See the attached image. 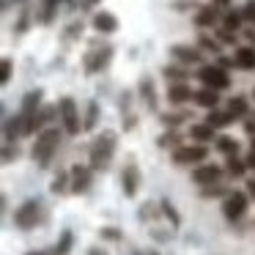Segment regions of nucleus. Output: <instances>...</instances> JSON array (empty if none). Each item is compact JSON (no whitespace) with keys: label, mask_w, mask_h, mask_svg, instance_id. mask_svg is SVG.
Listing matches in <instances>:
<instances>
[{"label":"nucleus","mask_w":255,"mask_h":255,"mask_svg":"<svg viewBox=\"0 0 255 255\" xmlns=\"http://www.w3.org/2000/svg\"><path fill=\"white\" fill-rule=\"evenodd\" d=\"M121 187H124V195H127V198H134V195H137V187H140V170H137L134 165H127V167H124Z\"/></svg>","instance_id":"obj_11"},{"label":"nucleus","mask_w":255,"mask_h":255,"mask_svg":"<svg viewBox=\"0 0 255 255\" xmlns=\"http://www.w3.org/2000/svg\"><path fill=\"white\" fill-rule=\"evenodd\" d=\"M156 143H159V148H167V145H173V151H176V148H181V137H178L176 132H170V134H162V137L156 140Z\"/></svg>","instance_id":"obj_28"},{"label":"nucleus","mask_w":255,"mask_h":255,"mask_svg":"<svg viewBox=\"0 0 255 255\" xmlns=\"http://www.w3.org/2000/svg\"><path fill=\"white\" fill-rule=\"evenodd\" d=\"M148 255H156V253H148Z\"/></svg>","instance_id":"obj_51"},{"label":"nucleus","mask_w":255,"mask_h":255,"mask_svg":"<svg viewBox=\"0 0 255 255\" xmlns=\"http://www.w3.org/2000/svg\"><path fill=\"white\" fill-rule=\"evenodd\" d=\"M39 211L41 209H39V203H36V200H25V203L14 211V225L22 228V231L36 228V222H39Z\"/></svg>","instance_id":"obj_5"},{"label":"nucleus","mask_w":255,"mask_h":255,"mask_svg":"<svg viewBox=\"0 0 255 255\" xmlns=\"http://www.w3.org/2000/svg\"><path fill=\"white\" fill-rule=\"evenodd\" d=\"M253 94H255V91H253Z\"/></svg>","instance_id":"obj_52"},{"label":"nucleus","mask_w":255,"mask_h":255,"mask_svg":"<svg viewBox=\"0 0 255 255\" xmlns=\"http://www.w3.org/2000/svg\"><path fill=\"white\" fill-rule=\"evenodd\" d=\"M140 96H143V102H145L148 110H156V88H154V80L151 77L140 80Z\"/></svg>","instance_id":"obj_19"},{"label":"nucleus","mask_w":255,"mask_h":255,"mask_svg":"<svg viewBox=\"0 0 255 255\" xmlns=\"http://www.w3.org/2000/svg\"><path fill=\"white\" fill-rule=\"evenodd\" d=\"M170 55L176 58L181 66H195V63L203 61V50H200V47H189V44H173Z\"/></svg>","instance_id":"obj_7"},{"label":"nucleus","mask_w":255,"mask_h":255,"mask_svg":"<svg viewBox=\"0 0 255 255\" xmlns=\"http://www.w3.org/2000/svg\"><path fill=\"white\" fill-rule=\"evenodd\" d=\"M162 211H165V214L170 217V222H173V225H178V222H181V220H178V214H176V209H173V206L167 203V200H162Z\"/></svg>","instance_id":"obj_37"},{"label":"nucleus","mask_w":255,"mask_h":255,"mask_svg":"<svg viewBox=\"0 0 255 255\" xmlns=\"http://www.w3.org/2000/svg\"><path fill=\"white\" fill-rule=\"evenodd\" d=\"M247 192H250V198H255V178H250V181H247Z\"/></svg>","instance_id":"obj_43"},{"label":"nucleus","mask_w":255,"mask_h":255,"mask_svg":"<svg viewBox=\"0 0 255 255\" xmlns=\"http://www.w3.org/2000/svg\"><path fill=\"white\" fill-rule=\"evenodd\" d=\"M244 211H247V195H242V192L228 195L225 203H222V214H225L228 220H239Z\"/></svg>","instance_id":"obj_8"},{"label":"nucleus","mask_w":255,"mask_h":255,"mask_svg":"<svg viewBox=\"0 0 255 255\" xmlns=\"http://www.w3.org/2000/svg\"><path fill=\"white\" fill-rule=\"evenodd\" d=\"M189 137L195 140V143H209L211 137H214V127H209V124H195V127H189Z\"/></svg>","instance_id":"obj_21"},{"label":"nucleus","mask_w":255,"mask_h":255,"mask_svg":"<svg viewBox=\"0 0 255 255\" xmlns=\"http://www.w3.org/2000/svg\"><path fill=\"white\" fill-rule=\"evenodd\" d=\"M167 99H170L173 105H184V102L195 99V91L189 88L187 83H173L170 88H167Z\"/></svg>","instance_id":"obj_15"},{"label":"nucleus","mask_w":255,"mask_h":255,"mask_svg":"<svg viewBox=\"0 0 255 255\" xmlns=\"http://www.w3.org/2000/svg\"><path fill=\"white\" fill-rule=\"evenodd\" d=\"M116 143H118V137H116V132H110V129H105V132L94 140V145H91V167H94V170H105V167L113 162Z\"/></svg>","instance_id":"obj_1"},{"label":"nucleus","mask_w":255,"mask_h":255,"mask_svg":"<svg viewBox=\"0 0 255 255\" xmlns=\"http://www.w3.org/2000/svg\"><path fill=\"white\" fill-rule=\"evenodd\" d=\"M228 173L233 178H242L244 176V162H239L236 156H228Z\"/></svg>","instance_id":"obj_29"},{"label":"nucleus","mask_w":255,"mask_h":255,"mask_svg":"<svg viewBox=\"0 0 255 255\" xmlns=\"http://www.w3.org/2000/svg\"><path fill=\"white\" fill-rule=\"evenodd\" d=\"M96 116H99V107L91 102V105H88V118H85V129H94L96 127Z\"/></svg>","instance_id":"obj_31"},{"label":"nucleus","mask_w":255,"mask_h":255,"mask_svg":"<svg viewBox=\"0 0 255 255\" xmlns=\"http://www.w3.org/2000/svg\"><path fill=\"white\" fill-rule=\"evenodd\" d=\"M198 47H200V50H206V52H211V55H220V50H222L220 41H214L211 36H206V33L198 36Z\"/></svg>","instance_id":"obj_25"},{"label":"nucleus","mask_w":255,"mask_h":255,"mask_svg":"<svg viewBox=\"0 0 255 255\" xmlns=\"http://www.w3.org/2000/svg\"><path fill=\"white\" fill-rule=\"evenodd\" d=\"M217 66L228 69V66H236V61H231V58H220V63H217Z\"/></svg>","instance_id":"obj_42"},{"label":"nucleus","mask_w":255,"mask_h":255,"mask_svg":"<svg viewBox=\"0 0 255 255\" xmlns=\"http://www.w3.org/2000/svg\"><path fill=\"white\" fill-rule=\"evenodd\" d=\"M94 28L99 30V33H116V30H118L116 14H110V11H96V14H94Z\"/></svg>","instance_id":"obj_14"},{"label":"nucleus","mask_w":255,"mask_h":255,"mask_svg":"<svg viewBox=\"0 0 255 255\" xmlns=\"http://www.w3.org/2000/svg\"><path fill=\"white\" fill-rule=\"evenodd\" d=\"M247 39H250V41H255V30H250V33H247Z\"/></svg>","instance_id":"obj_46"},{"label":"nucleus","mask_w":255,"mask_h":255,"mask_svg":"<svg viewBox=\"0 0 255 255\" xmlns=\"http://www.w3.org/2000/svg\"><path fill=\"white\" fill-rule=\"evenodd\" d=\"M242 11H244V19H250V22H255V0H247V6H244Z\"/></svg>","instance_id":"obj_39"},{"label":"nucleus","mask_w":255,"mask_h":255,"mask_svg":"<svg viewBox=\"0 0 255 255\" xmlns=\"http://www.w3.org/2000/svg\"><path fill=\"white\" fill-rule=\"evenodd\" d=\"M11 80V58H3V72H0V83L6 85Z\"/></svg>","instance_id":"obj_35"},{"label":"nucleus","mask_w":255,"mask_h":255,"mask_svg":"<svg viewBox=\"0 0 255 255\" xmlns=\"http://www.w3.org/2000/svg\"><path fill=\"white\" fill-rule=\"evenodd\" d=\"M162 74H165L167 80H173V83H184V80H187V72H184L181 66H165Z\"/></svg>","instance_id":"obj_27"},{"label":"nucleus","mask_w":255,"mask_h":255,"mask_svg":"<svg viewBox=\"0 0 255 255\" xmlns=\"http://www.w3.org/2000/svg\"><path fill=\"white\" fill-rule=\"evenodd\" d=\"M247 110H250V105H247L244 96H233V99L228 102V113H231L233 118H244V116H247Z\"/></svg>","instance_id":"obj_24"},{"label":"nucleus","mask_w":255,"mask_h":255,"mask_svg":"<svg viewBox=\"0 0 255 255\" xmlns=\"http://www.w3.org/2000/svg\"><path fill=\"white\" fill-rule=\"evenodd\" d=\"M244 132H247V134H253V137H255V118L244 121Z\"/></svg>","instance_id":"obj_41"},{"label":"nucleus","mask_w":255,"mask_h":255,"mask_svg":"<svg viewBox=\"0 0 255 255\" xmlns=\"http://www.w3.org/2000/svg\"><path fill=\"white\" fill-rule=\"evenodd\" d=\"M66 3H69V6H72V8H74V6H77V3H80V0H66Z\"/></svg>","instance_id":"obj_47"},{"label":"nucleus","mask_w":255,"mask_h":255,"mask_svg":"<svg viewBox=\"0 0 255 255\" xmlns=\"http://www.w3.org/2000/svg\"><path fill=\"white\" fill-rule=\"evenodd\" d=\"M85 3H88V6H94V3H99V0H85Z\"/></svg>","instance_id":"obj_48"},{"label":"nucleus","mask_w":255,"mask_h":255,"mask_svg":"<svg viewBox=\"0 0 255 255\" xmlns=\"http://www.w3.org/2000/svg\"><path fill=\"white\" fill-rule=\"evenodd\" d=\"M88 255H107V253H105L102 247H91V250H88Z\"/></svg>","instance_id":"obj_44"},{"label":"nucleus","mask_w":255,"mask_h":255,"mask_svg":"<svg viewBox=\"0 0 255 255\" xmlns=\"http://www.w3.org/2000/svg\"><path fill=\"white\" fill-rule=\"evenodd\" d=\"M206 124L209 127H214V129H220V127H228V124H233V116L228 110H209V118H206Z\"/></svg>","instance_id":"obj_22"},{"label":"nucleus","mask_w":255,"mask_h":255,"mask_svg":"<svg viewBox=\"0 0 255 255\" xmlns=\"http://www.w3.org/2000/svg\"><path fill=\"white\" fill-rule=\"evenodd\" d=\"M198 80L203 83V88H214V91H225L231 85V77L222 66H200L198 69Z\"/></svg>","instance_id":"obj_4"},{"label":"nucleus","mask_w":255,"mask_h":255,"mask_svg":"<svg viewBox=\"0 0 255 255\" xmlns=\"http://www.w3.org/2000/svg\"><path fill=\"white\" fill-rule=\"evenodd\" d=\"M28 255H41V253H28Z\"/></svg>","instance_id":"obj_49"},{"label":"nucleus","mask_w":255,"mask_h":255,"mask_svg":"<svg viewBox=\"0 0 255 255\" xmlns=\"http://www.w3.org/2000/svg\"><path fill=\"white\" fill-rule=\"evenodd\" d=\"M233 61H236V69L253 72L255 69V47H239L236 55H233Z\"/></svg>","instance_id":"obj_17"},{"label":"nucleus","mask_w":255,"mask_h":255,"mask_svg":"<svg viewBox=\"0 0 255 255\" xmlns=\"http://www.w3.org/2000/svg\"><path fill=\"white\" fill-rule=\"evenodd\" d=\"M220 176H222V170L217 165H200L198 170L192 173V181L195 184H214Z\"/></svg>","instance_id":"obj_16"},{"label":"nucleus","mask_w":255,"mask_h":255,"mask_svg":"<svg viewBox=\"0 0 255 255\" xmlns=\"http://www.w3.org/2000/svg\"><path fill=\"white\" fill-rule=\"evenodd\" d=\"M187 121V113H170V116H162V124H165V127H176V124H184Z\"/></svg>","instance_id":"obj_30"},{"label":"nucleus","mask_w":255,"mask_h":255,"mask_svg":"<svg viewBox=\"0 0 255 255\" xmlns=\"http://www.w3.org/2000/svg\"><path fill=\"white\" fill-rule=\"evenodd\" d=\"M206 156H209V148H203L200 143L181 145V148L173 151V162H176V165H195V162H203Z\"/></svg>","instance_id":"obj_6"},{"label":"nucleus","mask_w":255,"mask_h":255,"mask_svg":"<svg viewBox=\"0 0 255 255\" xmlns=\"http://www.w3.org/2000/svg\"><path fill=\"white\" fill-rule=\"evenodd\" d=\"M247 165H250V167H255V151H250V156H247Z\"/></svg>","instance_id":"obj_45"},{"label":"nucleus","mask_w":255,"mask_h":255,"mask_svg":"<svg viewBox=\"0 0 255 255\" xmlns=\"http://www.w3.org/2000/svg\"><path fill=\"white\" fill-rule=\"evenodd\" d=\"M113 50L110 47H105V50H91L88 55H85V72L94 74V72H102V69L107 66V61H110Z\"/></svg>","instance_id":"obj_10"},{"label":"nucleus","mask_w":255,"mask_h":255,"mask_svg":"<svg viewBox=\"0 0 255 255\" xmlns=\"http://www.w3.org/2000/svg\"><path fill=\"white\" fill-rule=\"evenodd\" d=\"M244 22V11H239V8H228L225 14H222V28L231 30V33H236L239 28H242Z\"/></svg>","instance_id":"obj_20"},{"label":"nucleus","mask_w":255,"mask_h":255,"mask_svg":"<svg viewBox=\"0 0 255 255\" xmlns=\"http://www.w3.org/2000/svg\"><path fill=\"white\" fill-rule=\"evenodd\" d=\"M58 143H61V129L58 127H47L39 132L36 137V145H33V159L39 165H47L52 159V154L58 151Z\"/></svg>","instance_id":"obj_2"},{"label":"nucleus","mask_w":255,"mask_h":255,"mask_svg":"<svg viewBox=\"0 0 255 255\" xmlns=\"http://www.w3.org/2000/svg\"><path fill=\"white\" fill-rule=\"evenodd\" d=\"M225 192L228 189H222V187H206L200 195H203V198H220V195H225Z\"/></svg>","instance_id":"obj_38"},{"label":"nucleus","mask_w":255,"mask_h":255,"mask_svg":"<svg viewBox=\"0 0 255 255\" xmlns=\"http://www.w3.org/2000/svg\"><path fill=\"white\" fill-rule=\"evenodd\" d=\"M69 247H72V233H63V236H61V244H58V250H55V253L58 255H66L69 253Z\"/></svg>","instance_id":"obj_32"},{"label":"nucleus","mask_w":255,"mask_h":255,"mask_svg":"<svg viewBox=\"0 0 255 255\" xmlns=\"http://www.w3.org/2000/svg\"><path fill=\"white\" fill-rule=\"evenodd\" d=\"M195 102H198L200 107H206V110H217V105H220V91L200 88V91H195Z\"/></svg>","instance_id":"obj_18"},{"label":"nucleus","mask_w":255,"mask_h":255,"mask_svg":"<svg viewBox=\"0 0 255 255\" xmlns=\"http://www.w3.org/2000/svg\"><path fill=\"white\" fill-rule=\"evenodd\" d=\"M253 151H255V140H253Z\"/></svg>","instance_id":"obj_50"},{"label":"nucleus","mask_w":255,"mask_h":255,"mask_svg":"<svg viewBox=\"0 0 255 255\" xmlns=\"http://www.w3.org/2000/svg\"><path fill=\"white\" fill-rule=\"evenodd\" d=\"M66 184H72V178L63 173V176H58L55 181H52V192H63V189H66Z\"/></svg>","instance_id":"obj_34"},{"label":"nucleus","mask_w":255,"mask_h":255,"mask_svg":"<svg viewBox=\"0 0 255 255\" xmlns=\"http://www.w3.org/2000/svg\"><path fill=\"white\" fill-rule=\"evenodd\" d=\"M58 6H61V0H44V11H41V22H44V25H50L52 19H55Z\"/></svg>","instance_id":"obj_26"},{"label":"nucleus","mask_w":255,"mask_h":255,"mask_svg":"<svg viewBox=\"0 0 255 255\" xmlns=\"http://www.w3.org/2000/svg\"><path fill=\"white\" fill-rule=\"evenodd\" d=\"M220 14L222 11L217 6H203L195 14V25H198V28H214V25L220 22Z\"/></svg>","instance_id":"obj_13"},{"label":"nucleus","mask_w":255,"mask_h":255,"mask_svg":"<svg viewBox=\"0 0 255 255\" xmlns=\"http://www.w3.org/2000/svg\"><path fill=\"white\" fill-rule=\"evenodd\" d=\"M69 178H72V184H69V189H72L74 195L85 192V189L91 187V167L74 165V167H72V173H69Z\"/></svg>","instance_id":"obj_9"},{"label":"nucleus","mask_w":255,"mask_h":255,"mask_svg":"<svg viewBox=\"0 0 255 255\" xmlns=\"http://www.w3.org/2000/svg\"><path fill=\"white\" fill-rule=\"evenodd\" d=\"M99 236L102 239H110V242H118V239H121V231H118V228H102Z\"/></svg>","instance_id":"obj_36"},{"label":"nucleus","mask_w":255,"mask_h":255,"mask_svg":"<svg viewBox=\"0 0 255 255\" xmlns=\"http://www.w3.org/2000/svg\"><path fill=\"white\" fill-rule=\"evenodd\" d=\"M39 110H41V91L39 88L28 91L25 99H22V110H19V116H22V118H33Z\"/></svg>","instance_id":"obj_12"},{"label":"nucleus","mask_w":255,"mask_h":255,"mask_svg":"<svg viewBox=\"0 0 255 255\" xmlns=\"http://www.w3.org/2000/svg\"><path fill=\"white\" fill-rule=\"evenodd\" d=\"M217 151H222V154H228V156H236L239 154L236 137H231V134H220V137H217Z\"/></svg>","instance_id":"obj_23"},{"label":"nucleus","mask_w":255,"mask_h":255,"mask_svg":"<svg viewBox=\"0 0 255 255\" xmlns=\"http://www.w3.org/2000/svg\"><path fill=\"white\" fill-rule=\"evenodd\" d=\"M58 116H61V124L69 134H77L80 129H83V124H80V110H77L72 96H63V99L58 102Z\"/></svg>","instance_id":"obj_3"},{"label":"nucleus","mask_w":255,"mask_h":255,"mask_svg":"<svg viewBox=\"0 0 255 255\" xmlns=\"http://www.w3.org/2000/svg\"><path fill=\"white\" fill-rule=\"evenodd\" d=\"M211 6H217V8H220V11H222V14H225L228 8H231V0H214Z\"/></svg>","instance_id":"obj_40"},{"label":"nucleus","mask_w":255,"mask_h":255,"mask_svg":"<svg viewBox=\"0 0 255 255\" xmlns=\"http://www.w3.org/2000/svg\"><path fill=\"white\" fill-rule=\"evenodd\" d=\"M217 39H220V44H233V41H236V33H231V30L220 28V30H217Z\"/></svg>","instance_id":"obj_33"}]
</instances>
